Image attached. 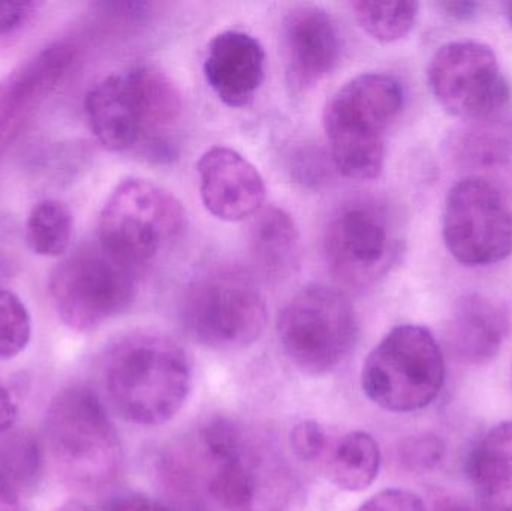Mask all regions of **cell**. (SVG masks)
I'll return each instance as SVG.
<instances>
[{
  "instance_id": "28",
  "label": "cell",
  "mask_w": 512,
  "mask_h": 511,
  "mask_svg": "<svg viewBox=\"0 0 512 511\" xmlns=\"http://www.w3.org/2000/svg\"><path fill=\"white\" fill-rule=\"evenodd\" d=\"M38 3L27 0H0V36L14 33L35 14Z\"/></svg>"
},
{
  "instance_id": "3",
  "label": "cell",
  "mask_w": 512,
  "mask_h": 511,
  "mask_svg": "<svg viewBox=\"0 0 512 511\" xmlns=\"http://www.w3.org/2000/svg\"><path fill=\"white\" fill-rule=\"evenodd\" d=\"M403 87L388 74L349 80L328 101L325 137L331 165L354 180L376 179L384 170L385 134L403 108Z\"/></svg>"
},
{
  "instance_id": "17",
  "label": "cell",
  "mask_w": 512,
  "mask_h": 511,
  "mask_svg": "<svg viewBox=\"0 0 512 511\" xmlns=\"http://www.w3.org/2000/svg\"><path fill=\"white\" fill-rule=\"evenodd\" d=\"M510 329V312L502 303L483 294H466L448 320V348L460 362L486 365L498 356Z\"/></svg>"
},
{
  "instance_id": "16",
  "label": "cell",
  "mask_w": 512,
  "mask_h": 511,
  "mask_svg": "<svg viewBox=\"0 0 512 511\" xmlns=\"http://www.w3.org/2000/svg\"><path fill=\"white\" fill-rule=\"evenodd\" d=\"M210 89L228 107L254 101L265 77V53L258 39L242 30H227L210 41L204 59Z\"/></svg>"
},
{
  "instance_id": "7",
  "label": "cell",
  "mask_w": 512,
  "mask_h": 511,
  "mask_svg": "<svg viewBox=\"0 0 512 511\" xmlns=\"http://www.w3.org/2000/svg\"><path fill=\"white\" fill-rule=\"evenodd\" d=\"M140 267L111 254L101 243H87L51 273L50 296L63 323L89 332L131 308Z\"/></svg>"
},
{
  "instance_id": "22",
  "label": "cell",
  "mask_w": 512,
  "mask_h": 511,
  "mask_svg": "<svg viewBox=\"0 0 512 511\" xmlns=\"http://www.w3.org/2000/svg\"><path fill=\"white\" fill-rule=\"evenodd\" d=\"M355 18L367 35L376 41L390 44L400 41L414 29L418 17L417 2H360L352 3Z\"/></svg>"
},
{
  "instance_id": "34",
  "label": "cell",
  "mask_w": 512,
  "mask_h": 511,
  "mask_svg": "<svg viewBox=\"0 0 512 511\" xmlns=\"http://www.w3.org/2000/svg\"><path fill=\"white\" fill-rule=\"evenodd\" d=\"M57 511H90L86 504L80 503V501H69V503L63 504Z\"/></svg>"
},
{
  "instance_id": "32",
  "label": "cell",
  "mask_w": 512,
  "mask_h": 511,
  "mask_svg": "<svg viewBox=\"0 0 512 511\" xmlns=\"http://www.w3.org/2000/svg\"><path fill=\"white\" fill-rule=\"evenodd\" d=\"M442 11L454 20H469L477 14L480 5L475 2H442L439 3Z\"/></svg>"
},
{
  "instance_id": "18",
  "label": "cell",
  "mask_w": 512,
  "mask_h": 511,
  "mask_svg": "<svg viewBox=\"0 0 512 511\" xmlns=\"http://www.w3.org/2000/svg\"><path fill=\"white\" fill-rule=\"evenodd\" d=\"M252 261L267 281L279 282L294 273L300 261V236L291 215L279 207H262L249 231Z\"/></svg>"
},
{
  "instance_id": "21",
  "label": "cell",
  "mask_w": 512,
  "mask_h": 511,
  "mask_svg": "<svg viewBox=\"0 0 512 511\" xmlns=\"http://www.w3.org/2000/svg\"><path fill=\"white\" fill-rule=\"evenodd\" d=\"M74 219L71 210L57 200L36 204L27 216L24 239L33 254L60 257L71 245Z\"/></svg>"
},
{
  "instance_id": "30",
  "label": "cell",
  "mask_w": 512,
  "mask_h": 511,
  "mask_svg": "<svg viewBox=\"0 0 512 511\" xmlns=\"http://www.w3.org/2000/svg\"><path fill=\"white\" fill-rule=\"evenodd\" d=\"M17 419V407L5 387L0 386V437L6 434Z\"/></svg>"
},
{
  "instance_id": "13",
  "label": "cell",
  "mask_w": 512,
  "mask_h": 511,
  "mask_svg": "<svg viewBox=\"0 0 512 511\" xmlns=\"http://www.w3.org/2000/svg\"><path fill=\"white\" fill-rule=\"evenodd\" d=\"M207 491L224 511H285L292 485L274 456L246 438L239 450L219 461H207Z\"/></svg>"
},
{
  "instance_id": "10",
  "label": "cell",
  "mask_w": 512,
  "mask_h": 511,
  "mask_svg": "<svg viewBox=\"0 0 512 511\" xmlns=\"http://www.w3.org/2000/svg\"><path fill=\"white\" fill-rule=\"evenodd\" d=\"M399 254L390 210L375 198L358 197L337 207L325 231V260L342 285L367 288L387 275Z\"/></svg>"
},
{
  "instance_id": "20",
  "label": "cell",
  "mask_w": 512,
  "mask_h": 511,
  "mask_svg": "<svg viewBox=\"0 0 512 511\" xmlns=\"http://www.w3.org/2000/svg\"><path fill=\"white\" fill-rule=\"evenodd\" d=\"M325 464L328 477L337 488L360 492L378 477L381 452L372 435L351 432L333 443Z\"/></svg>"
},
{
  "instance_id": "27",
  "label": "cell",
  "mask_w": 512,
  "mask_h": 511,
  "mask_svg": "<svg viewBox=\"0 0 512 511\" xmlns=\"http://www.w3.org/2000/svg\"><path fill=\"white\" fill-rule=\"evenodd\" d=\"M358 511H427L423 501L402 489H388L379 492L361 506Z\"/></svg>"
},
{
  "instance_id": "5",
  "label": "cell",
  "mask_w": 512,
  "mask_h": 511,
  "mask_svg": "<svg viewBox=\"0 0 512 511\" xmlns=\"http://www.w3.org/2000/svg\"><path fill=\"white\" fill-rule=\"evenodd\" d=\"M180 323L195 341L215 350L251 347L267 324V303L248 270L218 266L195 276L183 291Z\"/></svg>"
},
{
  "instance_id": "14",
  "label": "cell",
  "mask_w": 512,
  "mask_h": 511,
  "mask_svg": "<svg viewBox=\"0 0 512 511\" xmlns=\"http://www.w3.org/2000/svg\"><path fill=\"white\" fill-rule=\"evenodd\" d=\"M282 45L289 81L295 89L307 90L337 68L343 38L330 12L315 5H300L283 20Z\"/></svg>"
},
{
  "instance_id": "11",
  "label": "cell",
  "mask_w": 512,
  "mask_h": 511,
  "mask_svg": "<svg viewBox=\"0 0 512 511\" xmlns=\"http://www.w3.org/2000/svg\"><path fill=\"white\" fill-rule=\"evenodd\" d=\"M442 234L450 254L463 266L484 267L512 254V210L501 192L481 177L451 188Z\"/></svg>"
},
{
  "instance_id": "2",
  "label": "cell",
  "mask_w": 512,
  "mask_h": 511,
  "mask_svg": "<svg viewBox=\"0 0 512 511\" xmlns=\"http://www.w3.org/2000/svg\"><path fill=\"white\" fill-rule=\"evenodd\" d=\"M104 372L108 398L134 425L170 422L191 392L188 356L162 333L134 332L120 338L108 350Z\"/></svg>"
},
{
  "instance_id": "6",
  "label": "cell",
  "mask_w": 512,
  "mask_h": 511,
  "mask_svg": "<svg viewBox=\"0 0 512 511\" xmlns=\"http://www.w3.org/2000/svg\"><path fill=\"white\" fill-rule=\"evenodd\" d=\"M445 362L435 336L423 326L394 327L370 351L361 372L367 398L390 413H414L435 402L444 387Z\"/></svg>"
},
{
  "instance_id": "1",
  "label": "cell",
  "mask_w": 512,
  "mask_h": 511,
  "mask_svg": "<svg viewBox=\"0 0 512 511\" xmlns=\"http://www.w3.org/2000/svg\"><path fill=\"white\" fill-rule=\"evenodd\" d=\"M86 114L96 140L111 152L137 150L155 162L177 156L182 95L156 66H134L99 81L87 93Z\"/></svg>"
},
{
  "instance_id": "4",
  "label": "cell",
  "mask_w": 512,
  "mask_h": 511,
  "mask_svg": "<svg viewBox=\"0 0 512 511\" xmlns=\"http://www.w3.org/2000/svg\"><path fill=\"white\" fill-rule=\"evenodd\" d=\"M48 452L60 479L78 491H98L122 467L119 435L96 393L83 386L62 390L45 417Z\"/></svg>"
},
{
  "instance_id": "8",
  "label": "cell",
  "mask_w": 512,
  "mask_h": 511,
  "mask_svg": "<svg viewBox=\"0 0 512 511\" xmlns=\"http://www.w3.org/2000/svg\"><path fill=\"white\" fill-rule=\"evenodd\" d=\"M185 227V209L171 192L150 180L131 177L108 197L99 218L98 242L141 269L170 248Z\"/></svg>"
},
{
  "instance_id": "25",
  "label": "cell",
  "mask_w": 512,
  "mask_h": 511,
  "mask_svg": "<svg viewBox=\"0 0 512 511\" xmlns=\"http://www.w3.org/2000/svg\"><path fill=\"white\" fill-rule=\"evenodd\" d=\"M444 458V443L436 435L406 438L399 447L400 464L412 473L423 474L438 467Z\"/></svg>"
},
{
  "instance_id": "9",
  "label": "cell",
  "mask_w": 512,
  "mask_h": 511,
  "mask_svg": "<svg viewBox=\"0 0 512 511\" xmlns=\"http://www.w3.org/2000/svg\"><path fill=\"white\" fill-rule=\"evenodd\" d=\"M277 332L283 351L300 371L325 375L354 348L357 312L342 291L328 285H307L283 308Z\"/></svg>"
},
{
  "instance_id": "29",
  "label": "cell",
  "mask_w": 512,
  "mask_h": 511,
  "mask_svg": "<svg viewBox=\"0 0 512 511\" xmlns=\"http://www.w3.org/2000/svg\"><path fill=\"white\" fill-rule=\"evenodd\" d=\"M107 511H174L167 504L146 497H123L114 501Z\"/></svg>"
},
{
  "instance_id": "12",
  "label": "cell",
  "mask_w": 512,
  "mask_h": 511,
  "mask_svg": "<svg viewBox=\"0 0 512 511\" xmlns=\"http://www.w3.org/2000/svg\"><path fill=\"white\" fill-rule=\"evenodd\" d=\"M427 80L436 101L463 119H486L510 99L495 51L477 41L442 45L430 60Z\"/></svg>"
},
{
  "instance_id": "19",
  "label": "cell",
  "mask_w": 512,
  "mask_h": 511,
  "mask_svg": "<svg viewBox=\"0 0 512 511\" xmlns=\"http://www.w3.org/2000/svg\"><path fill=\"white\" fill-rule=\"evenodd\" d=\"M471 474L490 511H512V422L490 429L471 456Z\"/></svg>"
},
{
  "instance_id": "15",
  "label": "cell",
  "mask_w": 512,
  "mask_h": 511,
  "mask_svg": "<svg viewBox=\"0 0 512 511\" xmlns=\"http://www.w3.org/2000/svg\"><path fill=\"white\" fill-rule=\"evenodd\" d=\"M204 207L215 218L240 222L254 218L265 201V185L255 165L231 147L215 146L197 164Z\"/></svg>"
},
{
  "instance_id": "35",
  "label": "cell",
  "mask_w": 512,
  "mask_h": 511,
  "mask_svg": "<svg viewBox=\"0 0 512 511\" xmlns=\"http://www.w3.org/2000/svg\"><path fill=\"white\" fill-rule=\"evenodd\" d=\"M505 8H507L508 20H510V23L512 24V2H508L507 5H505Z\"/></svg>"
},
{
  "instance_id": "26",
  "label": "cell",
  "mask_w": 512,
  "mask_h": 511,
  "mask_svg": "<svg viewBox=\"0 0 512 511\" xmlns=\"http://www.w3.org/2000/svg\"><path fill=\"white\" fill-rule=\"evenodd\" d=\"M333 441L328 432L313 420L298 423L291 432V447L295 456L307 464L325 461Z\"/></svg>"
},
{
  "instance_id": "31",
  "label": "cell",
  "mask_w": 512,
  "mask_h": 511,
  "mask_svg": "<svg viewBox=\"0 0 512 511\" xmlns=\"http://www.w3.org/2000/svg\"><path fill=\"white\" fill-rule=\"evenodd\" d=\"M18 489L14 483L0 471V511H18Z\"/></svg>"
},
{
  "instance_id": "23",
  "label": "cell",
  "mask_w": 512,
  "mask_h": 511,
  "mask_svg": "<svg viewBox=\"0 0 512 511\" xmlns=\"http://www.w3.org/2000/svg\"><path fill=\"white\" fill-rule=\"evenodd\" d=\"M41 462V447L27 432L12 434L0 443V471L17 489L35 485Z\"/></svg>"
},
{
  "instance_id": "33",
  "label": "cell",
  "mask_w": 512,
  "mask_h": 511,
  "mask_svg": "<svg viewBox=\"0 0 512 511\" xmlns=\"http://www.w3.org/2000/svg\"><path fill=\"white\" fill-rule=\"evenodd\" d=\"M433 511H477L472 509L468 504L463 503V501L456 500V498L450 497H441L438 501H436L435 506H433Z\"/></svg>"
},
{
  "instance_id": "24",
  "label": "cell",
  "mask_w": 512,
  "mask_h": 511,
  "mask_svg": "<svg viewBox=\"0 0 512 511\" xmlns=\"http://www.w3.org/2000/svg\"><path fill=\"white\" fill-rule=\"evenodd\" d=\"M32 336V321L23 300L9 290H0V359H12L26 350Z\"/></svg>"
}]
</instances>
